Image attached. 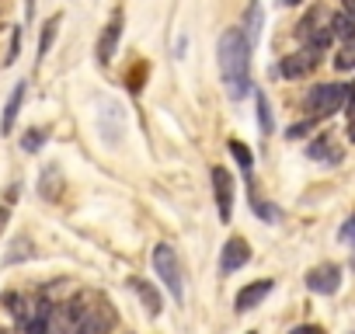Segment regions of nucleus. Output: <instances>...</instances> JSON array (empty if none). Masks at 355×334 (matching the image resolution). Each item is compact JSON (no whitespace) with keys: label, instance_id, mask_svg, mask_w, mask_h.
Masks as SVG:
<instances>
[{"label":"nucleus","instance_id":"nucleus-1","mask_svg":"<svg viewBox=\"0 0 355 334\" xmlns=\"http://www.w3.org/2000/svg\"><path fill=\"white\" fill-rule=\"evenodd\" d=\"M220 56V77L227 84L230 98H248L251 91V42L244 39V28H227L216 46Z\"/></svg>","mask_w":355,"mask_h":334},{"label":"nucleus","instance_id":"nucleus-2","mask_svg":"<svg viewBox=\"0 0 355 334\" xmlns=\"http://www.w3.org/2000/svg\"><path fill=\"white\" fill-rule=\"evenodd\" d=\"M153 272L164 279L167 292L174 299H182L185 296V279H182V261H178V251L171 244H157L153 247Z\"/></svg>","mask_w":355,"mask_h":334},{"label":"nucleus","instance_id":"nucleus-3","mask_svg":"<svg viewBox=\"0 0 355 334\" xmlns=\"http://www.w3.org/2000/svg\"><path fill=\"white\" fill-rule=\"evenodd\" d=\"M341 105H345V84H334V80L310 87V94H306V101H303V108L310 112V118H327V115H334Z\"/></svg>","mask_w":355,"mask_h":334},{"label":"nucleus","instance_id":"nucleus-4","mask_svg":"<svg viewBox=\"0 0 355 334\" xmlns=\"http://www.w3.org/2000/svg\"><path fill=\"white\" fill-rule=\"evenodd\" d=\"M296 35L306 42V49H324L334 35H331V15L324 11V8H313V11H306V18L296 25Z\"/></svg>","mask_w":355,"mask_h":334},{"label":"nucleus","instance_id":"nucleus-5","mask_svg":"<svg viewBox=\"0 0 355 334\" xmlns=\"http://www.w3.org/2000/svg\"><path fill=\"white\" fill-rule=\"evenodd\" d=\"M338 285H341V268L334 261H324V265L306 272V289L317 292V296H334Z\"/></svg>","mask_w":355,"mask_h":334},{"label":"nucleus","instance_id":"nucleus-6","mask_svg":"<svg viewBox=\"0 0 355 334\" xmlns=\"http://www.w3.org/2000/svg\"><path fill=\"white\" fill-rule=\"evenodd\" d=\"M213 192H216L220 220L230 223V216H234V178H230L227 167H213Z\"/></svg>","mask_w":355,"mask_h":334},{"label":"nucleus","instance_id":"nucleus-7","mask_svg":"<svg viewBox=\"0 0 355 334\" xmlns=\"http://www.w3.org/2000/svg\"><path fill=\"white\" fill-rule=\"evenodd\" d=\"M317 63H320V53H317V49H303V53L282 56V63H279V73H282V77H289V80H300V77H306V73H310Z\"/></svg>","mask_w":355,"mask_h":334},{"label":"nucleus","instance_id":"nucleus-8","mask_svg":"<svg viewBox=\"0 0 355 334\" xmlns=\"http://www.w3.org/2000/svg\"><path fill=\"white\" fill-rule=\"evenodd\" d=\"M248 258H251V244H248L244 237H230V240L223 244V251H220V272L230 275V272L244 268Z\"/></svg>","mask_w":355,"mask_h":334},{"label":"nucleus","instance_id":"nucleus-9","mask_svg":"<svg viewBox=\"0 0 355 334\" xmlns=\"http://www.w3.org/2000/svg\"><path fill=\"white\" fill-rule=\"evenodd\" d=\"M119 39H122V11H115V18L105 25L101 39H98V63H112L115 60V49H119Z\"/></svg>","mask_w":355,"mask_h":334},{"label":"nucleus","instance_id":"nucleus-10","mask_svg":"<svg viewBox=\"0 0 355 334\" xmlns=\"http://www.w3.org/2000/svg\"><path fill=\"white\" fill-rule=\"evenodd\" d=\"M275 289V282L272 279H258V282H251V285H244L241 292H237V313H248V310H254V306H261L265 299H268V292Z\"/></svg>","mask_w":355,"mask_h":334},{"label":"nucleus","instance_id":"nucleus-11","mask_svg":"<svg viewBox=\"0 0 355 334\" xmlns=\"http://www.w3.org/2000/svg\"><path fill=\"white\" fill-rule=\"evenodd\" d=\"M70 334H112V313L108 310H84L77 327Z\"/></svg>","mask_w":355,"mask_h":334},{"label":"nucleus","instance_id":"nucleus-12","mask_svg":"<svg viewBox=\"0 0 355 334\" xmlns=\"http://www.w3.org/2000/svg\"><path fill=\"white\" fill-rule=\"evenodd\" d=\"M129 289L143 299V306H146V313H150V317H157V313H160V292H157L146 279H139V275H136V279H129Z\"/></svg>","mask_w":355,"mask_h":334},{"label":"nucleus","instance_id":"nucleus-13","mask_svg":"<svg viewBox=\"0 0 355 334\" xmlns=\"http://www.w3.org/2000/svg\"><path fill=\"white\" fill-rule=\"evenodd\" d=\"M25 91H28V84H25V80L11 91V98H8V105H4V122H0V132H11V129H15L18 112H21V101H25Z\"/></svg>","mask_w":355,"mask_h":334},{"label":"nucleus","instance_id":"nucleus-14","mask_svg":"<svg viewBox=\"0 0 355 334\" xmlns=\"http://www.w3.org/2000/svg\"><path fill=\"white\" fill-rule=\"evenodd\" d=\"M306 157H310V160H327V164H338V160H341V150L334 146V139H331V136H317V139L306 146Z\"/></svg>","mask_w":355,"mask_h":334},{"label":"nucleus","instance_id":"nucleus-15","mask_svg":"<svg viewBox=\"0 0 355 334\" xmlns=\"http://www.w3.org/2000/svg\"><path fill=\"white\" fill-rule=\"evenodd\" d=\"M331 35L341 39V42H352L355 39V21L348 15H331Z\"/></svg>","mask_w":355,"mask_h":334},{"label":"nucleus","instance_id":"nucleus-16","mask_svg":"<svg viewBox=\"0 0 355 334\" xmlns=\"http://www.w3.org/2000/svg\"><path fill=\"white\" fill-rule=\"evenodd\" d=\"M230 153L237 157V164H241V171H244V178L251 182V171H254V153H251V150H248L244 143H237V139L230 143Z\"/></svg>","mask_w":355,"mask_h":334},{"label":"nucleus","instance_id":"nucleus-17","mask_svg":"<svg viewBox=\"0 0 355 334\" xmlns=\"http://www.w3.org/2000/svg\"><path fill=\"white\" fill-rule=\"evenodd\" d=\"M258 32H261V8H258V4H251V11H248V32H244V39L254 46Z\"/></svg>","mask_w":355,"mask_h":334},{"label":"nucleus","instance_id":"nucleus-18","mask_svg":"<svg viewBox=\"0 0 355 334\" xmlns=\"http://www.w3.org/2000/svg\"><path fill=\"white\" fill-rule=\"evenodd\" d=\"M334 67L338 70H355V39L341 46V53L334 56Z\"/></svg>","mask_w":355,"mask_h":334},{"label":"nucleus","instance_id":"nucleus-19","mask_svg":"<svg viewBox=\"0 0 355 334\" xmlns=\"http://www.w3.org/2000/svg\"><path fill=\"white\" fill-rule=\"evenodd\" d=\"M56 25H60V15H56L53 21H46V28H42V42H39V60H46V53H49V46H53V39H56Z\"/></svg>","mask_w":355,"mask_h":334},{"label":"nucleus","instance_id":"nucleus-20","mask_svg":"<svg viewBox=\"0 0 355 334\" xmlns=\"http://www.w3.org/2000/svg\"><path fill=\"white\" fill-rule=\"evenodd\" d=\"M258 125H261L265 136L272 132V112H268V98L265 94H258Z\"/></svg>","mask_w":355,"mask_h":334},{"label":"nucleus","instance_id":"nucleus-21","mask_svg":"<svg viewBox=\"0 0 355 334\" xmlns=\"http://www.w3.org/2000/svg\"><path fill=\"white\" fill-rule=\"evenodd\" d=\"M42 143H46V129H28V132H25V139H21V146H25L28 153L42 150Z\"/></svg>","mask_w":355,"mask_h":334},{"label":"nucleus","instance_id":"nucleus-22","mask_svg":"<svg viewBox=\"0 0 355 334\" xmlns=\"http://www.w3.org/2000/svg\"><path fill=\"white\" fill-rule=\"evenodd\" d=\"M338 240H345V244H355V213L345 220V227L338 230Z\"/></svg>","mask_w":355,"mask_h":334},{"label":"nucleus","instance_id":"nucleus-23","mask_svg":"<svg viewBox=\"0 0 355 334\" xmlns=\"http://www.w3.org/2000/svg\"><path fill=\"white\" fill-rule=\"evenodd\" d=\"M18 49H21V28H15V35H11V53H8L4 63H15V60H18Z\"/></svg>","mask_w":355,"mask_h":334},{"label":"nucleus","instance_id":"nucleus-24","mask_svg":"<svg viewBox=\"0 0 355 334\" xmlns=\"http://www.w3.org/2000/svg\"><path fill=\"white\" fill-rule=\"evenodd\" d=\"M310 125H313V118H306V122H296V125L289 129V136L296 139V136H303V132H310Z\"/></svg>","mask_w":355,"mask_h":334},{"label":"nucleus","instance_id":"nucleus-25","mask_svg":"<svg viewBox=\"0 0 355 334\" xmlns=\"http://www.w3.org/2000/svg\"><path fill=\"white\" fill-rule=\"evenodd\" d=\"M289 334H324V331H320L317 324H300V327H293Z\"/></svg>","mask_w":355,"mask_h":334},{"label":"nucleus","instance_id":"nucleus-26","mask_svg":"<svg viewBox=\"0 0 355 334\" xmlns=\"http://www.w3.org/2000/svg\"><path fill=\"white\" fill-rule=\"evenodd\" d=\"M345 108H355V80L345 84Z\"/></svg>","mask_w":355,"mask_h":334},{"label":"nucleus","instance_id":"nucleus-27","mask_svg":"<svg viewBox=\"0 0 355 334\" xmlns=\"http://www.w3.org/2000/svg\"><path fill=\"white\" fill-rule=\"evenodd\" d=\"M8 223H11V209H8V206H0V234L8 230Z\"/></svg>","mask_w":355,"mask_h":334},{"label":"nucleus","instance_id":"nucleus-28","mask_svg":"<svg viewBox=\"0 0 355 334\" xmlns=\"http://www.w3.org/2000/svg\"><path fill=\"white\" fill-rule=\"evenodd\" d=\"M341 8H345L341 15H348V18L355 21V0H341Z\"/></svg>","mask_w":355,"mask_h":334},{"label":"nucleus","instance_id":"nucleus-29","mask_svg":"<svg viewBox=\"0 0 355 334\" xmlns=\"http://www.w3.org/2000/svg\"><path fill=\"white\" fill-rule=\"evenodd\" d=\"M348 139H355V108H348Z\"/></svg>","mask_w":355,"mask_h":334},{"label":"nucleus","instance_id":"nucleus-30","mask_svg":"<svg viewBox=\"0 0 355 334\" xmlns=\"http://www.w3.org/2000/svg\"><path fill=\"white\" fill-rule=\"evenodd\" d=\"M282 4H286V8H289V4H300V0H282Z\"/></svg>","mask_w":355,"mask_h":334},{"label":"nucleus","instance_id":"nucleus-31","mask_svg":"<svg viewBox=\"0 0 355 334\" xmlns=\"http://www.w3.org/2000/svg\"><path fill=\"white\" fill-rule=\"evenodd\" d=\"M352 268H355V251H352Z\"/></svg>","mask_w":355,"mask_h":334},{"label":"nucleus","instance_id":"nucleus-32","mask_svg":"<svg viewBox=\"0 0 355 334\" xmlns=\"http://www.w3.org/2000/svg\"><path fill=\"white\" fill-rule=\"evenodd\" d=\"M0 334H11V331H0Z\"/></svg>","mask_w":355,"mask_h":334},{"label":"nucleus","instance_id":"nucleus-33","mask_svg":"<svg viewBox=\"0 0 355 334\" xmlns=\"http://www.w3.org/2000/svg\"><path fill=\"white\" fill-rule=\"evenodd\" d=\"M248 334H254V331H248Z\"/></svg>","mask_w":355,"mask_h":334},{"label":"nucleus","instance_id":"nucleus-34","mask_svg":"<svg viewBox=\"0 0 355 334\" xmlns=\"http://www.w3.org/2000/svg\"><path fill=\"white\" fill-rule=\"evenodd\" d=\"M352 334H355V331H352Z\"/></svg>","mask_w":355,"mask_h":334}]
</instances>
